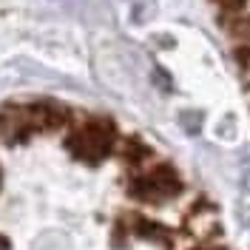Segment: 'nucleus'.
Returning a JSON list of instances; mask_svg holds the SVG:
<instances>
[{
    "mask_svg": "<svg viewBox=\"0 0 250 250\" xmlns=\"http://www.w3.org/2000/svg\"><path fill=\"white\" fill-rule=\"evenodd\" d=\"M128 193L142 205H168L182 193V176L171 162H154L148 171L131 176Z\"/></svg>",
    "mask_w": 250,
    "mask_h": 250,
    "instance_id": "obj_1",
    "label": "nucleus"
},
{
    "mask_svg": "<svg viewBox=\"0 0 250 250\" xmlns=\"http://www.w3.org/2000/svg\"><path fill=\"white\" fill-rule=\"evenodd\" d=\"M9 248H12V242H9L6 236H0V250H9Z\"/></svg>",
    "mask_w": 250,
    "mask_h": 250,
    "instance_id": "obj_2",
    "label": "nucleus"
}]
</instances>
